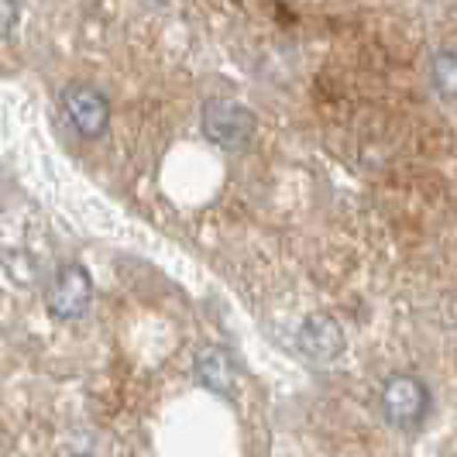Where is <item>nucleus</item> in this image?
I'll return each mask as SVG.
<instances>
[{
    "label": "nucleus",
    "mask_w": 457,
    "mask_h": 457,
    "mask_svg": "<svg viewBox=\"0 0 457 457\" xmlns=\"http://www.w3.org/2000/svg\"><path fill=\"white\" fill-rule=\"evenodd\" d=\"M378 403H382V416L389 420L395 430H416V427H423V420L430 416L434 395H430L423 378L399 371V375H389V378H386Z\"/></svg>",
    "instance_id": "nucleus-1"
},
{
    "label": "nucleus",
    "mask_w": 457,
    "mask_h": 457,
    "mask_svg": "<svg viewBox=\"0 0 457 457\" xmlns=\"http://www.w3.org/2000/svg\"><path fill=\"white\" fill-rule=\"evenodd\" d=\"M200 124H204V135L210 137L213 145L228 148V152L248 148L254 137V128H258V120H254L252 111H248L245 104L230 100V96H213V100H206L204 114H200Z\"/></svg>",
    "instance_id": "nucleus-2"
},
{
    "label": "nucleus",
    "mask_w": 457,
    "mask_h": 457,
    "mask_svg": "<svg viewBox=\"0 0 457 457\" xmlns=\"http://www.w3.org/2000/svg\"><path fill=\"white\" fill-rule=\"evenodd\" d=\"M93 278L83 265H62L48 286L46 306L55 320H79L90 310Z\"/></svg>",
    "instance_id": "nucleus-3"
},
{
    "label": "nucleus",
    "mask_w": 457,
    "mask_h": 457,
    "mask_svg": "<svg viewBox=\"0 0 457 457\" xmlns=\"http://www.w3.org/2000/svg\"><path fill=\"white\" fill-rule=\"evenodd\" d=\"M62 111L72 131H79L83 137H100L111 124V104L93 83H69L62 90Z\"/></svg>",
    "instance_id": "nucleus-4"
},
{
    "label": "nucleus",
    "mask_w": 457,
    "mask_h": 457,
    "mask_svg": "<svg viewBox=\"0 0 457 457\" xmlns=\"http://www.w3.org/2000/svg\"><path fill=\"white\" fill-rule=\"evenodd\" d=\"M299 354L313 365H334L344 354V330L330 313H310L296 330Z\"/></svg>",
    "instance_id": "nucleus-5"
},
{
    "label": "nucleus",
    "mask_w": 457,
    "mask_h": 457,
    "mask_svg": "<svg viewBox=\"0 0 457 457\" xmlns=\"http://www.w3.org/2000/svg\"><path fill=\"white\" fill-rule=\"evenodd\" d=\"M196 378H200V386L210 392H217V395H234V386H237V368L230 361V354L224 347H204L200 354H196Z\"/></svg>",
    "instance_id": "nucleus-6"
},
{
    "label": "nucleus",
    "mask_w": 457,
    "mask_h": 457,
    "mask_svg": "<svg viewBox=\"0 0 457 457\" xmlns=\"http://www.w3.org/2000/svg\"><path fill=\"white\" fill-rule=\"evenodd\" d=\"M430 79L434 90L444 100H457V48H440L430 62Z\"/></svg>",
    "instance_id": "nucleus-7"
},
{
    "label": "nucleus",
    "mask_w": 457,
    "mask_h": 457,
    "mask_svg": "<svg viewBox=\"0 0 457 457\" xmlns=\"http://www.w3.org/2000/svg\"><path fill=\"white\" fill-rule=\"evenodd\" d=\"M18 24V0H0V38L11 35Z\"/></svg>",
    "instance_id": "nucleus-8"
}]
</instances>
